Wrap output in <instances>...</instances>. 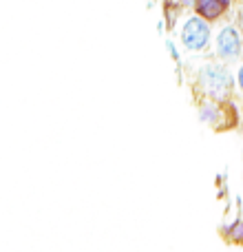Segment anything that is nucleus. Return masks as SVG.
<instances>
[{
	"label": "nucleus",
	"instance_id": "0eeeda50",
	"mask_svg": "<svg viewBox=\"0 0 243 252\" xmlns=\"http://www.w3.org/2000/svg\"><path fill=\"white\" fill-rule=\"evenodd\" d=\"M166 47H168V51H170V56L175 58V60H179V53L175 51V44L173 42H166Z\"/></svg>",
	"mask_w": 243,
	"mask_h": 252
},
{
	"label": "nucleus",
	"instance_id": "1a4fd4ad",
	"mask_svg": "<svg viewBox=\"0 0 243 252\" xmlns=\"http://www.w3.org/2000/svg\"><path fill=\"white\" fill-rule=\"evenodd\" d=\"M237 80H239V87L243 89V64H241V69H239V75H237Z\"/></svg>",
	"mask_w": 243,
	"mask_h": 252
},
{
	"label": "nucleus",
	"instance_id": "20e7f679",
	"mask_svg": "<svg viewBox=\"0 0 243 252\" xmlns=\"http://www.w3.org/2000/svg\"><path fill=\"white\" fill-rule=\"evenodd\" d=\"M228 7H230V0H197L195 13H199L206 20L214 22L228 11Z\"/></svg>",
	"mask_w": 243,
	"mask_h": 252
},
{
	"label": "nucleus",
	"instance_id": "f257e3e1",
	"mask_svg": "<svg viewBox=\"0 0 243 252\" xmlns=\"http://www.w3.org/2000/svg\"><path fill=\"white\" fill-rule=\"evenodd\" d=\"M199 84L213 100H226L232 91V75L226 64H206L199 69Z\"/></svg>",
	"mask_w": 243,
	"mask_h": 252
},
{
	"label": "nucleus",
	"instance_id": "39448f33",
	"mask_svg": "<svg viewBox=\"0 0 243 252\" xmlns=\"http://www.w3.org/2000/svg\"><path fill=\"white\" fill-rule=\"evenodd\" d=\"M199 115H201V120L204 122H208V124H217V120L221 118V109H219V104H217V100H208V102H204L201 104V109H199Z\"/></svg>",
	"mask_w": 243,
	"mask_h": 252
},
{
	"label": "nucleus",
	"instance_id": "7ed1b4c3",
	"mask_svg": "<svg viewBox=\"0 0 243 252\" xmlns=\"http://www.w3.org/2000/svg\"><path fill=\"white\" fill-rule=\"evenodd\" d=\"M217 56L221 60H237L243 51V40H241V31L232 25H226L219 29L217 33Z\"/></svg>",
	"mask_w": 243,
	"mask_h": 252
},
{
	"label": "nucleus",
	"instance_id": "423d86ee",
	"mask_svg": "<svg viewBox=\"0 0 243 252\" xmlns=\"http://www.w3.org/2000/svg\"><path fill=\"white\" fill-rule=\"evenodd\" d=\"M228 237H230L232 241H243V221H237L235 226L228 230Z\"/></svg>",
	"mask_w": 243,
	"mask_h": 252
},
{
	"label": "nucleus",
	"instance_id": "6e6552de",
	"mask_svg": "<svg viewBox=\"0 0 243 252\" xmlns=\"http://www.w3.org/2000/svg\"><path fill=\"white\" fill-rule=\"evenodd\" d=\"M237 22H239V27H241V31H243V7L239 9V13H237Z\"/></svg>",
	"mask_w": 243,
	"mask_h": 252
},
{
	"label": "nucleus",
	"instance_id": "f03ea898",
	"mask_svg": "<svg viewBox=\"0 0 243 252\" xmlns=\"http://www.w3.org/2000/svg\"><path fill=\"white\" fill-rule=\"evenodd\" d=\"M210 35H213V31H210V20L201 18L199 13L190 16L182 27V42L188 51H195V53L204 51L210 44Z\"/></svg>",
	"mask_w": 243,
	"mask_h": 252
}]
</instances>
